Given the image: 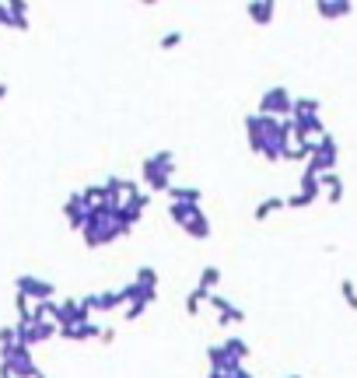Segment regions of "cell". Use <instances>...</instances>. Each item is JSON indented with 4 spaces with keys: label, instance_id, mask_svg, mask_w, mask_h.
<instances>
[{
    "label": "cell",
    "instance_id": "6",
    "mask_svg": "<svg viewBox=\"0 0 357 378\" xmlns=\"http://www.w3.org/2000/svg\"><path fill=\"white\" fill-rule=\"evenodd\" d=\"M245 15H249L256 25H270V22H273V4H259V0H252V4L245 8Z\"/></svg>",
    "mask_w": 357,
    "mask_h": 378
},
{
    "label": "cell",
    "instance_id": "5",
    "mask_svg": "<svg viewBox=\"0 0 357 378\" xmlns=\"http://www.w3.org/2000/svg\"><path fill=\"white\" fill-rule=\"evenodd\" d=\"M319 186H322V193H326L333 203H340V200H343V182H340V175H336V172L319 175Z\"/></svg>",
    "mask_w": 357,
    "mask_h": 378
},
{
    "label": "cell",
    "instance_id": "4",
    "mask_svg": "<svg viewBox=\"0 0 357 378\" xmlns=\"http://www.w3.org/2000/svg\"><path fill=\"white\" fill-rule=\"evenodd\" d=\"M18 291H22L25 298H43V301H46V298H53L57 287H53V284H43V280H36V277H22V280H18Z\"/></svg>",
    "mask_w": 357,
    "mask_h": 378
},
{
    "label": "cell",
    "instance_id": "16",
    "mask_svg": "<svg viewBox=\"0 0 357 378\" xmlns=\"http://www.w3.org/2000/svg\"><path fill=\"white\" fill-rule=\"evenodd\" d=\"M224 350H228V354H231L238 364L249 357V347H245V340H228V343H224Z\"/></svg>",
    "mask_w": 357,
    "mask_h": 378
},
{
    "label": "cell",
    "instance_id": "15",
    "mask_svg": "<svg viewBox=\"0 0 357 378\" xmlns=\"http://www.w3.org/2000/svg\"><path fill=\"white\" fill-rule=\"evenodd\" d=\"M92 301H95V308H105V312H109V308H119V305H126L119 291H109V294H102V298H92Z\"/></svg>",
    "mask_w": 357,
    "mask_h": 378
},
{
    "label": "cell",
    "instance_id": "8",
    "mask_svg": "<svg viewBox=\"0 0 357 378\" xmlns=\"http://www.w3.org/2000/svg\"><path fill=\"white\" fill-rule=\"evenodd\" d=\"M168 196H172L175 203H193V207H200V189H186V186H168Z\"/></svg>",
    "mask_w": 357,
    "mask_h": 378
},
{
    "label": "cell",
    "instance_id": "21",
    "mask_svg": "<svg viewBox=\"0 0 357 378\" xmlns=\"http://www.w3.org/2000/svg\"><path fill=\"white\" fill-rule=\"evenodd\" d=\"M0 95H8V85H0Z\"/></svg>",
    "mask_w": 357,
    "mask_h": 378
},
{
    "label": "cell",
    "instance_id": "12",
    "mask_svg": "<svg viewBox=\"0 0 357 378\" xmlns=\"http://www.w3.org/2000/svg\"><path fill=\"white\" fill-rule=\"evenodd\" d=\"M298 119H305V116H319V102L315 99H294V109H291Z\"/></svg>",
    "mask_w": 357,
    "mask_h": 378
},
{
    "label": "cell",
    "instance_id": "2",
    "mask_svg": "<svg viewBox=\"0 0 357 378\" xmlns=\"http://www.w3.org/2000/svg\"><path fill=\"white\" fill-rule=\"evenodd\" d=\"M315 158H308V168L315 172V175H326V172H333V165H336V140L326 133L319 144H315V151H312Z\"/></svg>",
    "mask_w": 357,
    "mask_h": 378
},
{
    "label": "cell",
    "instance_id": "20",
    "mask_svg": "<svg viewBox=\"0 0 357 378\" xmlns=\"http://www.w3.org/2000/svg\"><path fill=\"white\" fill-rule=\"evenodd\" d=\"M235 378H252V375H249L245 368H238V371H235Z\"/></svg>",
    "mask_w": 357,
    "mask_h": 378
},
{
    "label": "cell",
    "instance_id": "3",
    "mask_svg": "<svg viewBox=\"0 0 357 378\" xmlns=\"http://www.w3.org/2000/svg\"><path fill=\"white\" fill-rule=\"evenodd\" d=\"M144 179H147V186H151L154 193H161V189L168 193V186H172V182H168L172 175H168V172H161V168L154 165V158H147V161H144Z\"/></svg>",
    "mask_w": 357,
    "mask_h": 378
},
{
    "label": "cell",
    "instance_id": "10",
    "mask_svg": "<svg viewBox=\"0 0 357 378\" xmlns=\"http://www.w3.org/2000/svg\"><path fill=\"white\" fill-rule=\"evenodd\" d=\"M67 221L78 228V224H85V196H71L67 200Z\"/></svg>",
    "mask_w": 357,
    "mask_h": 378
},
{
    "label": "cell",
    "instance_id": "9",
    "mask_svg": "<svg viewBox=\"0 0 357 378\" xmlns=\"http://www.w3.org/2000/svg\"><path fill=\"white\" fill-rule=\"evenodd\" d=\"M133 284H137V287H140L144 294H151V298H154V287H158V273H154L151 266H144V270H140V273L133 277Z\"/></svg>",
    "mask_w": 357,
    "mask_h": 378
},
{
    "label": "cell",
    "instance_id": "11",
    "mask_svg": "<svg viewBox=\"0 0 357 378\" xmlns=\"http://www.w3.org/2000/svg\"><path fill=\"white\" fill-rule=\"evenodd\" d=\"M284 207H287V203H284L280 196H270V200H263V203L256 207V214H252V217H256V221H266L273 210H284Z\"/></svg>",
    "mask_w": 357,
    "mask_h": 378
},
{
    "label": "cell",
    "instance_id": "19",
    "mask_svg": "<svg viewBox=\"0 0 357 378\" xmlns=\"http://www.w3.org/2000/svg\"><path fill=\"white\" fill-rule=\"evenodd\" d=\"M179 43H182V32H168V36H161L158 46H161V50H175Z\"/></svg>",
    "mask_w": 357,
    "mask_h": 378
},
{
    "label": "cell",
    "instance_id": "14",
    "mask_svg": "<svg viewBox=\"0 0 357 378\" xmlns=\"http://www.w3.org/2000/svg\"><path fill=\"white\" fill-rule=\"evenodd\" d=\"M315 11H319L322 18H343V15L350 11V4H326V0H322V4H315Z\"/></svg>",
    "mask_w": 357,
    "mask_h": 378
},
{
    "label": "cell",
    "instance_id": "17",
    "mask_svg": "<svg viewBox=\"0 0 357 378\" xmlns=\"http://www.w3.org/2000/svg\"><path fill=\"white\" fill-rule=\"evenodd\" d=\"M207 298H210V294H207V291H200V287H196V291H193V294H189V298H186V312H189V315H196V312H200V305H203V301H207Z\"/></svg>",
    "mask_w": 357,
    "mask_h": 378
},
{
    "label": "cell",
    "instance_id": "18",
    "mask_svg": "<svg viewBox=\"0 0 357 378\" xmlns=\"http://www.w3.org/2000/svg\"><path fill=\"white\" fill-rule=\"evenodd\" d=\"M340 291H343V301L350 308H357V287H354V280H340Z\"/></svg>",
    "mask_w": 357,
    "mask_h": 378
},
{
    "label": "cell",
    "instance_id": "1",
    "mask_svg": "<svg viewBox=\"0 0 357 378\" xmlns=\"http://www.w3.org/2000/svg\"><path fill=\"white\" fill-rule=\"evenodd\" d=\"M291 109H294V99L287 95V88H270L263 95V102H259V116H270V119H277V116H284Z\"/></svg>",
    "mask_w": 357,
    "mask_h": 378
},
{
    "label": "cell",
    "instance_id": "13",
    "mask_svg": "<svg viewBox=\"0 0 357 378\" xmlns=\"http://www.w3.org/2000/svg\"><path fill=\"white\" fill-rule=\"evenodd\" d=\"M217 284H221V270H217V266H203V273H200V284H196V287L210 294V287H217Z\"/></svg>",
    "mask_w": 357,
    "mask_h": 378
},
{
    "label": "cell",
    "instance_id": "7",
    "mask_svg": "<svg viewBox=\"0 0 357 378\" xmlns=\"http://www.w3.org/2000/svg\"><path fill=\"white\" fill-rule=\"evenodd\" d=\"M182 228H186V231H189L193 238H207V235H210V224H207L203 210H196V214H193V217H189V221H186Z\"/></svg>",
    "mask_w": 357,
    "mask_h": 378
}]
</instances>
